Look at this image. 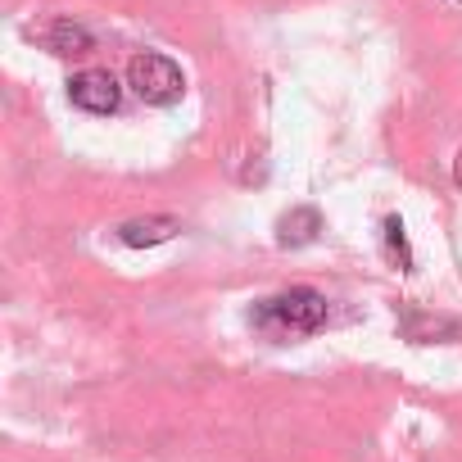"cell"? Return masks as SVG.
Segmentation results:
<instances>
[{
  "mask_svg": "<svg viewBox=\"0 0 462 462\" xmlns=\"http://www.w3.org/2000/svg\"><path fill=\"white\" fill-rule=\"evenodd\" d=\"M322 322H327V300L309 286H291V291H282V295H273L254 309V327L277 345L313 336V331H322Z\"/></svg>",
  "mask_w": 462,
  "mask_h": 462,
  "instance_id": "obj_1",
  "label": "cell"
},
{
  "mask_svg": "<svg viewBox=\"0 0 462 462\" xmlns=\"http://www.w3.org/2000/svg\"><path fill=\"white\" fill-rule=\"evenodd\" d=\"M127 87H132L145 105H177L181 91H186V78H181V69H177L168 55L145 51V55H136V60L127 64Z\"/></svg>",
  "mask_w": 462,
  "mask_h": 462,
  "instance_id": "obj_2",
  "label": "cell"
},
{
  "mask_svg": "<svg viewBox=\"0 0 462 462\" xmlns=\"http://www.w3.org/2000/svg\"><path fill=\"white\" fill-rule=\"evenodd\" d=\"M69 100H73L82 114H114L118 100H123V91H118L114 73H105V69H82V73L69 82Z\"/></svg>",
  "mask_w": 462,
  "mask_h": 462,
  "instance_id": "obj_3",
  "label": "cell"
},
{
  "mask_svg": "<svg viewBox=\"0 0 462 462\" xmlns=\"http://www.w3.org/2000/svg\"><path fill=\"white\" fill-rule=\"evenodd\" d=\"M177 231H181V222H177V217H132V222H123V226H118V241H123V245H132V250H150V245L172 241Z\"/></svg>",
  "mask_w": 462,
  "mask_h": 462,
  "instance_id": "obj_4",
  "label": "cell"
},
{
  "mask_svg": "<svg viewBox=\"0 0 462 462\" xmlns=\"http://www.w3.org/2000/svg\"><path fill=\"white\" fill-rule=\"evenodd\" d=\"M322 231V213L318 208H291L282 222H277V241L282 245H309Z\"/></svg>",
  "mask_w": 462,
  "mask_h": 462,
  "instance_id": "obj_5",
  "label": "cell"
},
{
  "mask_svg": "<svg viewBox=\"0 0 462 462\" xmlns=\"http://www.w3.org/2000/svg\"><path fill=\"white\" fill-rule=\"evenodd\" d=\"M46 42H51L55 55H91V46H96L91 32L82 23H73V19H55L51 32H46Z\"/></svg>",
  "mask_w": 462,
  "mask_h": 462,
  "instance_id": "obj_6",
  "label": "cell"
},
{
  "mask_svg": "<svg viewBox=\"0 0 462 462\" xmlns=\"http://www.w3.org/2000/svg\"><path fill=\"white\" fill-rule=\"evenodd\" d=\"M385 250L399 268H412V254H408V236H403V222L399 217H385Z\"/></svg>",
  "mask_w": 462,
  "mask_h": 462,
  "instance_id": "obj_7",
  "label": "cell"
},
{
  "mask_svg": "<svg viewBox=\"0 0 462 462\" xmlns=\"http://www.w3.org/2000/svg\"><path fill=\"white\" fill-rule=\"evenodd\" d=\"M453 177H457V186H462V150H457V163H453Z\"/></svg>",
  "mask_w": 462,
  "mask_h": 462,
  "instance_id": "obj_8",
  "label": "cell"
}]
</instances>
